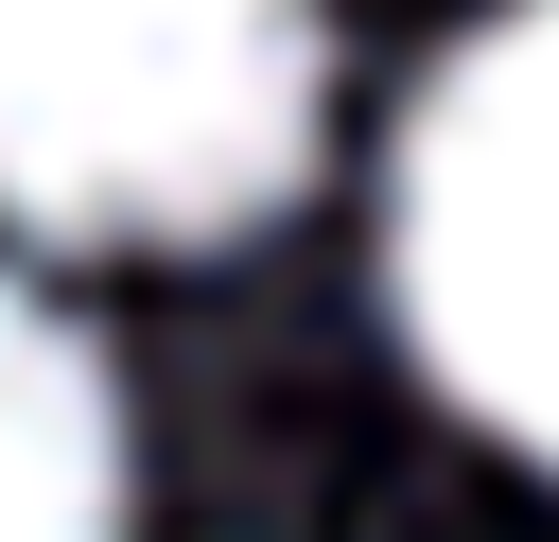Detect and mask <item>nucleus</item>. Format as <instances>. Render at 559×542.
<instances>
[{"label": "nucleus", "instance_id": "obj_1", "mask_svg": "<svg viewBox=\"0 0 559 542\" xmlns=\"http://www.w3.org/2000/svg\"><path fill=\"white\" fill-rule=\"evenodd\" d=\"M314 0H0V210L52 245H210L314 175Z\"/></svg>", "mask_w": 559, "mask_h": 542}, {"label": "nucleus", "instance_id": "obj_2", "mask_svg": "<svg viewBox=\"0 0 559 542\" xmlns=\"http://www.w3.org/2000/svg\"><path fill=\"white\" fill-rule=\"evenodd\" d=\"M402 332L489 437L559 455V0H507L402 122Z\"/></svg>", "mask_w": 559, "mask_h": 542}, {"label": "nucleus", "instance_id": "obj_3", "mask_svg": "<svg viewBox=\"0 0 559 542\" xmlns=\"http://www.w3.org/2000/svg\"><path fill=\"white\" fill-rule=\"evenodd\" d=\"M0 542H122V402L52 297L0 280Z\"/></svg>", "mask_w": 559, "mask_h": 542}]
</instances>
